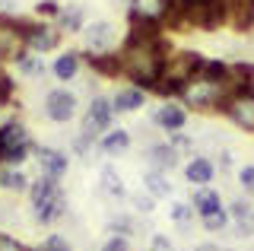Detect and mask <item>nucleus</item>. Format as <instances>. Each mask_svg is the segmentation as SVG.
Segmentation results:
<instances>
[{
	"label": "nucleus",
	"instance_id": "bb28decb",
	"mask_svg": "<svg viewBox=\"0 0 254 251\" xmlns=\"http://www.w3.org/2000/svg\"><path fill=\"white\" fill-rule=\"evenodd\" d=\"M226 223H229L226 210H216V213H206V216H203V226H206L210 232H219V229H226Z\"/></svg>",
	"mask_w": 254,
	"mask_h": 251
},
{
	"label": "nucleus",
	"instance_id": "e433bc0d",
	"mask_svg": "<svg viewBox=\"0 0 254 251\" xmlns=\"http://www.w3.org/2000/svg\"><path fill=\"white\" fill-rule=\"evenodd\" d=\"M10 92H13V80H10L6 73H0V102L10 99Z\"/></svg>",
	"mask_w": 254,
	"mask_h": 251
},
{
	"label": "nucleus",
	"instance_id": "a211bd4d",
	"mask_svg": "<svg viewBox=\"0 0 254 251\" xmlns=\"http://www.w3.org/2000/svg\"><path fill=\"white\" fill-rule=\"evenodd\" d=\"M76 70H79V54H73V51L61 54V58L54 61V76H58V80H73Z\"/></svg>",
	"mask_w": 254,
	"mask_h": 251
},
{
	"label": "nucleus",
	"instance_id": "c756f323",
	"mask_svg": "<svg viewBox=\"0 0 254 251\" xmlns=\"http://www.w3.org/2000/svg\"><path fill=\"white\" fill-rule=\"evenodd\" d=\"M238 182H242V188H245L248 194H254V166H245L242 175H238Z\"/></svg>",
	"mask_w": 254,
	"mask_h": 251
},
{
	"label": "nucleus",
	"instance_id": "4be33fe9",
	"mask_svg": "<svg viewBox=\"0 0 254 251\" xmlns=\"http://www.w3.org/2000/svg\"><path fill=\"white\" fill-rule=\"evenodd\" d=\"M102 191L108 194V197H124V182H121V175H118L115 169H102Z\"/></svg>",
	"mask_w": 254,
	"mask_h": 251
},
{
	"label": "nucleus",
	"instance_id": "9d476101",
	"mask_svg": "<svg viewBox=\"0 0 254 251\" xmlns=\"http://www.w3.org/2000/svg\"><path fill=\"white\" fill-rule=\"evenodd\" d=\"M26 42H29V48H32V51L42 54V51L58 48V32H54V29H48V26H35V22H32Z\"/></svg>",
	"mask_w": 254,
	"mask_h": 251
},
{
	"label": "nucleus",
	"instance_id": "7c9ffc66",
	"mask_svg": "<svg viewBox=\"0 0 254 251\" xmlns=\"http://www.w3.org/2000/svg\"><path fill=\"white\" fill-rule=\"evenodd\" d=\"M35 10H38V16H61V10H58V3H54V0H42Z\"/></svg>",
	"mask_w": 254,
	"mask_h": 251
},
{
	"label": "nucleus",
	"instance_id": "412c9836",
	"mask_svg": "<svg viewBox=\"0 0 254 251\" xmlns=\"http://www.w3.org/2000/svg\"><path fill=\"white\" fill-rule=\"evenodd\" d=\"M89 64L99 70V73H108V76H115V73H121V54H108V51H102V54H95V58H89Z\"/></svg>",
	"mask_w": 254,
	"mask_h": 251
},
{
	"label": "nucleus",
	"instance_id": "b1692460",
	"mask_svg": "<svg viewBox=\"0 0 254 251\" xmlns=\"http://www.w3.org/2000/svg\"><path fill=\"white\" fill-rule=\"evenodd\" d=\"M58 191H61V188H58V178L42 175L35 185H32V200H35V203H38V200H48L51 194H58Z\"/></svg>",
	"mask_w": 254,
	"mask_h": 251
},
{
	"label": "nucleus",
	"instance_id": "cd10ccee",
	"mask_svg": "<svg viewBox=\"0 0 254 251\" xmlns=\"http://www.w3.org/2000/svg\"><path fill=\"white\" fill-rule=\"evenodd\" d=\"M16 64H19L22 73H45V64H42L38 58H32V54H22V58L16 61Z\"/></svg>",
	"mask_w": 254,
	"mask_h": 251
},
{
	"label": "nucleus",
	"instance_id": "dca6fc26",
	"mask_svg": "<svg viewBox=\"0 0 254 251\" xmlns=\"http://www.w3.org/2000/svg\"><path fill=\"white\" fill-rule=\"evenodd\" d=\"M156 124L165 127V130H181V127H185V112L175 108V105H165V108L156 112Z\"/></svg>",
	"mask_w": 254,
	"mask_h": 251
},
{
	"label": "nucleus",
	"instance_id": "4c0bfd02",
	"mask_svg": "<svg viewBox=\"0 0 254 251\" xmlns=\"http://www.w3.org/2000/svg\"><path fill=\"white\" fill-rule=\"evenodd\" d=\"M172 146H175V150H190V137L178 134V130H172Z\"/></svg>",
	"mask_w": 254,
	"mask_h": 251
},
{
	"label": "nucleus",
	"instance_id": "f3484780",
	"mask_svg": "<svg viewBox=\"0 0 254 251\" xmlns=\"http://www.w3.org/2000/svg\"><path fill=\"white\" fill-rule=\"evenodd\" d=\"M229 73H232V86L235 89H254V64H248V61H238V64L229 67Z\"/></svg>",
	"mask_w": 254,
	"mask_h": 251
},
{
	"label": "nucleus",
	"instance_id": "c9c22d12",
	"mask_svg": "<svg viewBox=\"0 0 254 251\" xmlns=\"http://www.w3.org/2000/svg\"><path fill=\"white\" fill-rule=\"evenodd\" d=\"M108 229H111V232H118V235H127V232L133 229V226H130V219H111Z\"/></svg>",
	"mask_w": 254,
	"mask_h": 251
},
{
	"label": "nucleus",
	"instance_id": "79ce46f5",
	"mask_svg": "<svg viewBox=\"0 0 254 251\" xmlns=\"http://www.w3.org/2000/svg\"><path fill=\"white\" fill-rule=\"evenodd\" d=\"M197 251H226V248H216V245H200Z\"/></svg>",
	"mask_w": 254,
	"mask_h": 251
},
{
	"label": "nucleus",
	"instance_id": "c85d7f7f",
	"mask_svg": "<svg viewBox=\"0 0 254 251\" xmlns=\"http://www.w3.org/2000/svg\"><path fill=\"white\" fill-rule=\"evenodd\" d=\"M26 156H29V143H22V146H10V150H3V159L10 162V166H19V162H26Z\"/></svg>",
	"mask_w": 254,
	"mask_h": 251
},
{
	"label": "nucleus",
	"instance_id": "39448f33",
	"mask_svg": "<svg viewBox=\"0 0 254 251\" xmlns=\"http://www.w3.org/2000/svg\"><path fill=\"white\" fill-rule=\"evenodd\" d=\"M111 118H115V102L95 96L89 112H86V118H83V134L89 140H95L99 134H105V130L111 127Z\"/></svg>",
	"mask_w": 254,
	"mask_h": 251
},
{
	"label": "nucleus",
	"instance_id": "6ab92c4d",
	"mask_svg": "<svg viewBox=\"0 0 254 251\" xmlns=\"http://www.w3.org/2000/svg\"><path fill=\"white\" fill-rule=\"evenodd\" d=\"M194 207H197V213H200V216H206V213H216V210H222V203H219V194L216 191L200 188V191L194 194Z\"/></svg>",
	"mask_w": 254,
	"mask_h": 251
},
{
	"label": "nucleus",
	"instance_id": "4468645a",
	"mask_svg": "<svg viewBox=\"0 0 254 251\" xmlns=\"http://www.w3.org/2000/svg\"><path fill=\"white\" fill-rule=\"evenodd\" d=\"M149 162H153V169H175V162H178V150H175L172 143H159L149 150Z\"/></svg>",
	"mask_w": 254,
	"mask_h": 251
},
{
	"label": "nucleus",
	"instance_id": "393cba45",
	"mask_svg": "<svg viewBox=\"0 0 254 251\" xmlns=\"http://www.w3.org/2000/svg\"><path fill=\"white\" fill-rule=\"evenodd\" d=\"M61 26L67 32H79L83 29V6H70V10L61 13Z\"/></svg>",
	"mask_w": 254,
	"mask_h": 251
},
{
	"label": "nucleus",
	"instance_id": "a19ab883",
	"mask_svg": "<svg viewBox=\"0 0 254 251\" xmlns=\"http://www.w3.org/2000/svg\"><path fill=\"white\" fill-rule=\"evenodd\" d=\"M178 3H185V6H188V10H190V6H197V3H203V0H178Z\"/></svg>",
	"mask_w": 254,
	"mask_h": 251
},
{
	"label": "nucleus",
	"instance_id": "2eb2a0df",
	"mask_svg": "<svg viewBox=\"0 0 254 251\" xmlns=\"http://www.w3.org/2000/svg\"><path fill=\"white\" fill-rule=\"evenodd\" d=\"M111 102H115V112H137V108H143V89H137V86L121 89Z\"/></svg>",
	"mask_w": 254,
	"mask_h": 251
},
{
	"label": "nucleus",
	"instance_id": "2f4dec72",
	"mask_svg": "<svg viewBox=\"0 0 254 251\" xmlns=\"http://www.w3.org/2000/svg\"><path fill=\"white\" fill-rule=\"evenodd\" d=\"M45 251H70V245L61 239V235H48V242H45Z\"/></svg>",
	"mask_w": 254,
	"mask_h": 251
},
{
	"label": "nucleus",
	"instance_id": "6e6552de",
	"mask_svg": "<svg viewBox=\"0 0 254 251\" xmlns=\"http://www.w3.org/2000/svg\"><path fill=\"white\" fill-rule=\"evenodd\" d=\"M35 156H38V166H42V175L61 178L64 172H67V156H64L61 150H51V146H38Z\"/></svg>",
	"mask_w": 254,
	"mask_h": 251
},
{
	"label": "nucleus",
	"instance_id": "a878e982",
	"mask_svg": "<svg viewBox=\"0 0 254 251\" xmlns=\"http://www.w3.org/2000/svg\"><path fill=\"white\" fill-rule=\"evenodd\" d=\"M169 216H172V219H175L178 226H188L190 219H194V207H190V203H172Z\"/></svg>",
	"mask_w": 254,
	"mask_h": 251
},
{
	"label": "nucleus",
	"instance_id": "7ed1b4c3",
	"mask_svg": "<svg viewBox=\"0 0 254 251\" xmlns=\"http://www.w3.org/2000/svg\"><path fill=\"white\" fill-rule=\"evenodd\" d=\"M26 26L22 19L0 16V61H19L26 54Z\"/></svg>",
	"mask_w": 254,
	"mask_h": 251
},
{
	"label": "nucleus",
	"instance_id": "20e7f679",
	"mask_svg": "<svg viewBox=\"0 0 254 251\" xmlns=\"http://www.w3.org/2000/svg\"><path fill=\"white\" fill-rule=\"evenodd\" d=\"M222 112L232 118L242 130H251L254 134V89H235L232 96L226 99Z\"/></svg>",
	"mask_w": 254,
	"mask_h": 251
},
{
	"label": "nucleus",
	"instance_id": "1a4fd4ad",
	"mask_svg": "<svg viewBox=\"0 0 254 251\" xmlns=\"http://www.w3.org/2000/svg\"><path fill=\"white\" fill-rule=\"evenodd\" d=\"M64 210H67V197L58 191V194H51L48 200L35 203V219H38V223H54L58 216H64Z\"/></svg>",
	"mask_w": 254,
	"mask_h": 251
},
{
	"label": "nucleus",
	"instance_id": "f257e3e1",
	"mask_svg": "<svg viewBox=\"0 0 254 251\" xmlns=\"http://www.w3.org/2000/svg\"><path fill=\"white\" fill-rule=\"evenodd\" d=\"M165 45L156 32V22H133V32L127 35V45L121 51V73H127L137 86H153L165 73Z\"/></svg>",
	"mask_w": 254,
	"mask_h": 251
},
{
	"label": "nucleus",
	"instance_id": "0eeeda50",
	"mask_svg": "<svg viewBox=\"0 0 254 251\" xmlns=\"http://www.w3.org/2000/svg\"><path fill=\"white\" fill-rule=\"evenodd\" d=\"M86 48H89L92 54H102V51H108L111 45H115V26L105 19H99V22H92V26H86Z\"/></svg>",
	"mask_w": 254,
	"mask_h": 251
},
{
	"label": "nucleus",
	"instance_id": "aec40b11",
	"mask_svg": "<svg viewBox=\"0 0 254 251\" xmlns=\"http://www.w3.org/2000/svg\"><path fill=\"white\" fill-rule=\"evenodd\" d=\"M0 143H3V150H10V146H22V143H29V137H26V127H22L19 121H10L3 130H0Z\"/></svg>",
	"mask_w": 254,
	"mask_h": 251
},
{
	"label": "nucleus",
	"instance_id": "473e14b6",
	"mask_svg": "<svg viewBox=\"0 0 254 251\" xmlns=\"http://www.w3.org/2000/svg\"><path fill=\"white\" fill-rule=\"evenodd\" d=\"M229 210H232L235 219H248L254 213V210H248V203H245V200H232V207H229Z\"/></svg>",
	"mask_w": 254,
	"mask_h": 251
},
{
	"label": "nucleus",
	"instance_id": "9b49d317",
	"mask_svg": "<svg viewBox=\"0 0 254 251\" xmlns=\"http://www.w3.org/2000/svg\"><path fill=\"white\" fill-rule=\"evenodd\" d=\"M185 178H188L190 185H210V178H213V162L203 159V156L190 159L188 169H185Z\"/></svg>",
	"mask_w": 254,
	"mask_h": 251
},
{
	"label": "nucleus",
	"instance_id": "f8f14e48",
	"mask_svg": "<svg viewBox=\"0 0 254 251\" xmlns=\"http://www.w3.org/2000/svg\"><path fill=\"white\" fill-rule=\"evenodd\" d=\"M99 146H102V153H108V156H115V153H124L127 146H130V134L127 130H108V134H102L99 140Z\"/></svg>",
	"mask_w": 254,
	"mask_h": 251
},
{
	"label": "nucleus",
	"instance_id": "ddd939ff",
	"mask_svg": "<svg viewBox=\"0 0 254 251\" xmlns=\"http://www.w3.org/2000/svg\"><path fill=\"white\" fill-rule=\"evenodd\" d=\"M143 185H146V191L153 194V197H169L172 194V185H169V178H165L162 169H149L146 175H143Z\"/></svg>",
	"mask_w": 254,
	"mask_h": 251
},
{
	"label": "nucleus",
	"instance_id": "72a5a7b5",
	"mask_svg": "<svg viewBox=\"0 0 254 251\" xmlns=\"http://www.w3.org/2000/svg\"><path fill=\"white\" fill-rule=\"evenodd\" d=\"M102 251H127V239H124V235H111Z\"/></svg>",
	"mask_w": 254,
	"mask_h": 251
},
{
	"label": "nucleus",
	"instance_id": "5701e85b",
	"mask_svg": "<svg viewBox=\"0 0 254 251\" xmlns=\"http://www.w3.org/2000/svg\"><path fill=\"white\" fill-rule=\"evenodd\" d=\"M0 188H6V191H26L29 182L16 166H10V169H0Z\"/></svg>",
	"mask_w": 254,
	"mask_h": 251
},
{
	"label": "nucleus",
	"instance_id": "f03ea898",
	"mask_svg": "<svg viewBox=\"0 0 254 251\" xmlns=\"http://www.w3.org/2000/svg\"><path fill=\"white\" fill-rule=\"evenodd\" d=\"M235 92L232 86V73H229L226 64H206L197 70L190 80L181 86V102L188 108H197V112H210V108H222L226 99Z\"/></svg>",
	"mask_w": 254,
	"mask_h": 251
},
{
	"label": "nucleus",
	"instance_id": "37998d69",
	"mask_svg": "<svg viewBox=\"0 0 254 251\" xmlns=\"http://www.w3.org/2000/svg\"><path fill=\"white\" fill-rule=\"evenodd\" d=\"M251 219H254V213H251Z\"/></svg>",
	"mask_w": 254,
	"mask_h": 251
},
{
	"label": "nucleus",
	"instance_id": "58836bf2",
	"mask_svg": "<svg viewBox=\"0 0 254 251\" xmlns=\"http://www.w3.org/2000/svg\"><path fill=\"white\" fill-rule=\"evenodd\" d=\"M0 251H26V248H22L16 239H10V235H0Z\"/></svg>",
	"mask_w": 254,
	"mask_h": 251
},
{
	"label": "nucleus",
	"instance_id": "ea45409f",
	"mask_svg": "<svg viewBox=\"0 0 254 251\" xmlns=\"http://www.w3.org/2000/svg\"><path fill=\"white\" fill-rule=\"evenodd\" d=\"M153 251H172L169 239H165V235H153Z\"/></svg>",
	"mask_w": 254,
	"mask_h": 251
},
{
	"label": "nucleus",
	"instance_id": "423d86ee",
	"mask_svg": "<svg viewBox=\"0 0 254 251\" xmlns=\"http://www.w3.org/2000/svg\"><path fill=\"white\" fill-rule=\"evenodd\" d=\"M45 112H48V118H51V121L64 124V121H70V118L76 115V99L70 96L67 89H54L51 96L45 99Z\"/></svg>",
	"mask_w": 254,
	"mask_h": 251
},
{
	"label": "nucleus",
	"instance_id": "f704fd0d",
	"mask_svg": "<svg viewBox=\"0 0 254 251\" xmlns=\"http://www.w3.org/2000/svg\"><path fill=\"white\" fill-rule=\"evenodd\" d=\"M130 203L140 210V213H149V210H153V194H149V197H143V194H137V197H130Z\"/></svg>",
	"mask_w": 254,
	"mask_h": 251
}]
</instances>
